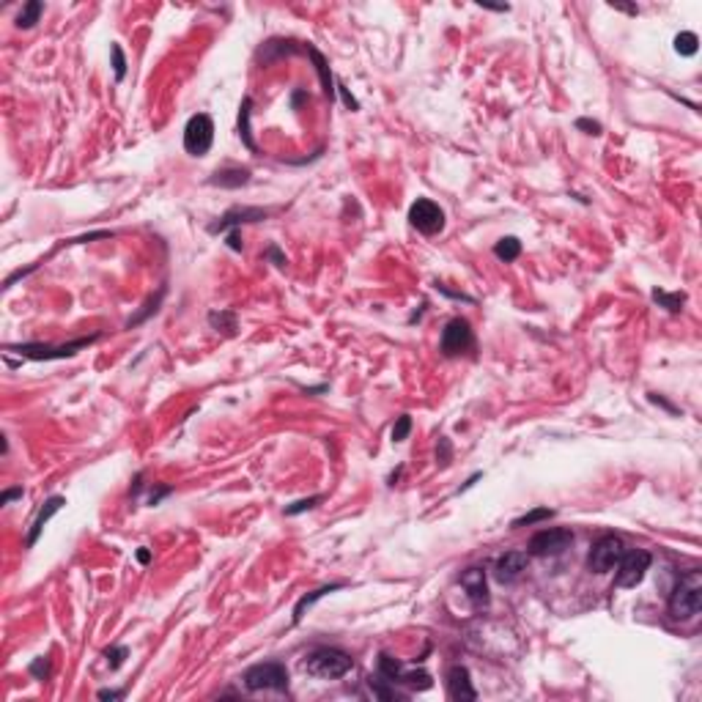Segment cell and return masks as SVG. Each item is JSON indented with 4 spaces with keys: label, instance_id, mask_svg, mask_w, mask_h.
<instances>
[{
    "label": "cell",
    "instance_id": "6da1fadb",
    "mask_svg": "<svg viewBox=\"0 0 702 702\" xmlns=\"http://www.w3.org/2000/svg\"><path fill=\"white\" fill-rule=\"evenodd\" d=\"M302 669L318 681H338L354 669V658L340 647H313L302 661Z\"/></svg>",
    "mask_w": 702,
    "mask_h": 702
},
{
    "label": "cell",
    "instance_id": "7a4b0ae2",
    "mask_svg": "<svg viewBox=\"0 0 702 702\" xmlns=\"http://www.w3.org/2000/svg\"><path fill=\"white\" fill-rule=\"evenodd\" d=\"M99 340V332L96 335H88V338H77L72 343H61V346H53V343H8L6 346V354H19L22 360H33V362H50V360H72L77 351L88 349L91 343Z\"/></svg>",
    "mask_w": 702,
    "mask_h": 702
},
{
    "label": "cell",
    "instance_id": "3957f363",
    "mask_svg": "<svg viewBox=\"0 0 702 702\" xmlns=\"http://www.w3.org/2000/svg\"><path fill=\"white\" fill-rule=\"evenodd\" d=\"M667 609H669V618L672 620H692L694 615H700L702 609V579L697 571L686 573L675 590L669 593V601H667Z\"/></svg>",
    "mask_w": 702,
    "mask_h": 702
},
{
    "label": "cell",
    "instance_id": "277c9868",
    "mask_svg": "<svg viewBox=\"0 0 702 702\" xmlns=\"http://www.w3.org/2000/svg\"><path fill=\"white\" fill-rule=\"evenodd\" d=\"M241 683H244L247 692H280V694H286L288 683H291V675H288L286 664H280V661H261V664H252L250 669H244Z\"/></svg>",
    "mask_w": 702,
    "mask_h": 702
},
{
    "label": "cell",
    "instance_id": "5b68a950",
    "mask_svg": "<svg viewBox=\"0 0 702 702\" xmlns=\"http://www.w3.org/2000/svg\"><path fill=\"white\" fill-rule=\"evenodd\" d=\"M379 675L385 678V683L392 686H406L412 692H428L434 686V678L425 669H406L398 658H392L387 653L379 656Z\"/></svg>",
    "mask_w": 702,
    "mask_h": 702
},
{
    "label": "cell",
    "instance_id": "8992f818",
    "mask_svg": "<svg viewBox=\"0 0 702 702\" xmlns=\"http://www.w3.org/2000/svg\"><path fill=\"white\" fill-rule=\"evenodd\" d=\"M214 143V121L209 113H195L184 127V151L190 156H206Z\"/></svg>",
    "mask_w": 702,
    "mask_h": 702
},
{
    "label": "cell",
    "instance_id": "52a82bcc",
    "mask_svg": "<svg viewBox=\"0 0 702 702\" xmlns=\"http://www.w3.org/2000/svg\"><path fill=\"white\" fill-rule=\"evenodd\" d=\"M650 562H653L650 551H645V548H631V551H628V548H625V554L620 557V562H618L615 587H620V590H631V587L642 584L645 573L650 571Z\"/></svg>",
    "mask_w": 702,
    "mask_h": 702
},
{
    "label": "cell",
    "instance_id": "ba28073f",
    "mask_svg": "<svg viewBox=\"0 0 702 702\" xmlns=\"http://www.w3.org/2000/svg\"><path fill=\"white\" fill-rule=\"evenodd\" d=\"M474 349V332H472V324L467 318L456 315L445 324L442 329V340H439V351L445 357H459V354H467Z\"/></svg>",
    "mask_w": 702,
    "mask_h": 702
},
{
    "label": "cell",
    "instance_id": "9c48e42d",
    "mask_svg": "<svg viewBox=\"0 0 702 702\" xmlns=\"http://www.w3.org/2000/svg\"><path fill=\"white\" fill-rule=\"evenodd\" d=\"M409 223L412 228H417L420 234L436 236L445 231V212L439 203H434L431 198H417L409 206Z\"/></svg>",
    "mask_w": 702,
    "mask_h": 702
},
{
    "label": "cell",
    "instance_id": "30bf717a",
    "mask_svg": "<svg viewBox=\"0 0 702 702\" xmlns=\"http://www.w3.org/2000/svg\"><path fill=\"white\" fill-rule=\"evenodd\" d=\"M573 544V533L568 527H546L535 533L527 544V554L533 557H557Z\"/></svg>",
    "mask_w": 702,
    "mask_h": 702
},
{
    "label": "cell",
    "instance_id": "8fae6325",
    "mask_svg": "<svg viewBox=\"0 0 702 702\" xmlns=\"http://www.w3.org/2000/svg\"><path fill=\"white\" fill-rule=\"evenodd\" d=\"M272 214V209H261V206H234L228 209L223 217H217L214 223H209V234H228V231H239L241 225H252V223H261Z\"/></svg>",
    "mask_w": 702,
    "mask_h": 702
},
{
    "label": "cell",
    "instance_id": "7c38bea8",
    "mask_svg": "<svg viewBox=\"0 0 702 702\" xmlns=\"http://www.w3.org/2000/svg\"><path fill=\"white\" fill-rule=\"evenodd\" d=\"M625 554L623 541L618 535H604L598 538L593 548H590V557H587V568L593 573H609L612 568H618L620 557Z\"/></svg>",
    "mask_w": 702,
    "mask_h": 702
},
{
    "label": "cell",
    "instance_id": "4fadbf2b",
    "mask_svg": "<svg viewBox=\"0 0 702 702\" xmlns=\"http://www.w3.org/2000/svg\"><path fill=\"white\" fill-rule=\"evenodd\" d=\"M459 584L464 587V593H467V598L472 601V607L474 609H483V607H488V584H486V568H480V565H472L467 571H461V576H459Z\"/></svg>",
    "mask_w": 702,
    "mask_h": 702
},
{
    "label": "cell",
    "instance_id": "5bb4252c",
    "mask_svg": "<svg viewBox=\"0 0 702 702\" xmlns=\"http://www.w3.org/2000/svg\"><path fill=\"white\" fill-rule=\"evenodd\" d=\"M530 565V554L527 551H505L497 562H494V579L499 584H510L516 582Z\"/></svg>",
    "mask_w": 702,
    "mask_h": 702
},
{
    "label": "cell",
    "instance_id": "9a60e30c",
    "mask_svg": "<svg viewBox=\"0 0 702 702\" xmlns=\"http://www.w3.org/2000/svg\"><path fill=\"white\" fill-rule=\"evenodd\" d=\"M447 694H450V700L459 702L477 700V689L472 686V675L464 664H453L447 669Z\"/></svg>",
    "mask_w": 702,
    "mask_h": 702
},
{
    "label": "cell",
    "instance_id": "2e32d148",
    "mask_svg": "<svg viewBox=\"0 0 702 702\" xmlns=\"http://www.w3.org/2000/svg\"><path fill=\"white\" fill-rule=\"evenodd\" d=\"M305 55V41H294V39H269L264 41V47L258 50V58L264 64H275V61H283V58H291V55Z\"/></svg>",
    "mask_w": 702,
    "mask_h": 702
},
{
    "label": "cell",
    "instance_id": "e0dca14e",
    "mask_svg": "<svg viewBox=\"0 0 702 702\" xmlns=\"http://www.w3.org/2000/svg\"><path fill=\"white\" fill-rule=\"evenodd\" d=\"M250 181H252L250 167H239V165H225V167L214 170V173L206 178V184L220 187V190H241V187H247Z\"/></svg>",
    "mask_w": 702,
    "mask_h": 702
},
{
    "label": "cell",
    "instance_id": "ac0fdd59",
    "mask_svg": "<svg viewBox=\"0 0 702 702\" xmlns=\"http://www.w3.org/2000/svg\"><path fill=\"white\" fill-rule=\"evenodd\" d=\"M66 505V499L64 497H50L41 508H39V513H36V519H33V524H30V530H28V538H25V546L33 548L36 546V541H39V535L44 533V527H47V521L61 510Z\"/></svg>",
    "mask_w": 702,
    "mask_h": 702
},
{
    "label": "cell",
    "instance_id": "d6986e66",
    "mask_svg": "<svg viewBox=\"0 0 702 702\" xmlns=\"http://www.w3.org/2000/svg\"><path fill=\"white\" fill-rule=\"evenodd\" d=\"M346 584L343 582H332V584H324V587H318V590H313V593H305L299 601H297V607H294V618H291V623L299 625L302 623V618H305V612L311 609L313 604H318L321 598H326L329 593H338V590H343Z\"/></svg>",
    "mask_w": 702,
    "mask_h": 702
},
{
    "label": "cell",
    "instance_id": "ffe728a7",
    "mask_svg": "<svg viewBox=\"0 0 702 702\" xmlns=\"http://www.w3.org/2000/svg\"><path fill=\"white\" fill-rule=\"evenodd\" d=\"M305 55H311L313 58V64H315V72H318V80H321V88H324V93L332 99L335 93H338V82H335V77H332V72H329V64H326V58L313 47V44H305Z\"/></svg>",
    "mask_w": 702,
    "mask_h": 702
},
{
    "label": "cell",
    "instance_id": "44dd1931",
    "mask_svg": "<svg viewBox=\"0 0 702 702\" xmlns=\"http://www.w3.org/2000/svg\"><path fill=\"white\" fill-rule=\"evenodd\" d=\"M250 116H252V99L244 96V99H241V107H239V138H241V143H244L252 154H258V146H255L252 132H250Z\"/></svg>",
    "mask_w": 702,
    "mask_h": 702
},
{
    "label": "cell",
    "instance_id": "7402d4cb",
    "mask_svg": "<svg viewBox=\"0 0 702 702\" xmlns=\"http://www.w3.org/2000/svg\"><path fill=\"white\" fill-rule=\"evenodd\" d=\"M653 302L658 305V308H664L667 313H681V308L686 305V294L683 291H664V288H653Z\"/></svg>",
    "mask_w": 702,
    "mask_h": 702
},
{
    "label": "cell",
    "instance_id": "603a6c76",
    "mask_svg": "<svg viewBox=\"0 0 702 702\" xmlns=\"http://www.w3.org/2000/svg\"><path fill=\"white\" fill-rule=\"evenodd\" d=\"M494 255H497L502 264H513V261L521 255V241H519V236H502V239L494 244Z\"/></svg>",
    "mask_w": 702,
    "mask_h": 702
},
{
    "label": "cell",
    "instance_id": "cb8c5ba5",
    "mask_svg": "<svg viewBox=\"0 0 702 702\" xmlns=\"http://www.w3.org/2000/svg\"><path fill=\"white\" fill-rule=\"evenodd\" d=\"M41 14H44V3H41V0H28V3L22 6L19 17H17V28L30 30V28L39 22V17H41Z\"/></svg>",
    "mask_w": 702,
    "mask_h": 702
},
{
    "label": "cell",
    "instance_id": "d4e9b609",
    "mask_svg": "<svg viewBox=\"0 0 702 702\" xmlns=\"http://www.w3.org/2000/svg\"><path fill=\"white\" fill-rule=\"evenodd\" d=\"M209 324L217 332H225V335H236V329H239V318H236L234 311H212L209 313Z\"/></svg>",
    "mask_w": 702,
    "mask_h": 702
},
{
    "label": "cell",
    "instance_id": "484cf974",
    "mask_svg": "<svg viewBox=\"0 0 702 702\" xmlns=\"http://www.w3.org/2000/svg\"><path fill=\"white\" fill-rule=\"evenodd\" d=\"M554 516H557V510H551V508H535V510H530V513H524V516L513 519V521H510V527H513V530H521V527H533V524L548 521V519H554Z\"/></svg>",
    "mask_w": 702,
    "mask_h": 702
},
{
    "label": "cell",
    "instance_id": "4316f807",
    "mask_svg": "<svg viewBox=\"0 0 702 702\" xmlns=\"http://www.w3.org/2000/svg\"><path fill=\"white\" fill-rule=\"evenodd\" d=\"M697 50H700V39H697V33L683 30V33H678V36H675V53H678V55L692 58V55H697Z\"/></svg>",
    "mask_w": 702,
    "mask_h": 702
},
{
    "label": "cell",
    "instance_id": "83f0119b",
    "mask_svg": "<svg viewBox=\"0 0 702 702\" xmlns=\"http://www.w3.org/2000/svg\"><path fill=\"white\" fill-rule=\"evenodd\" d=\"M165 294H167V288H165V286H162V288H159V294H156L154 299H151V302H149V305H146V308H143V311L138 313V315H135V318H129V324H127V329H132V326H138V324H143V321H149V318H151V315H154V313L159 311V305H162V299H165Z\"/></svg>",
    "mask_w": 702,
    "mask_h": 702
},
{
    "label": "cell",
    "instance_id": "f1b7e54d",
    "mask_svg": "<svg viewBox=\"0 0 702 702\" xmlns=\"http://www.w3.org/2000/svg\"><path fill=\"white\" fill-rule=\"evenodd\" d=\"M110 58H113V72H116V82H124V77H127V55H124L121 44H110Z\"/></svg>",
    "mask_w": 702,
    "mask_h": 702
},
{
    "label": "cell",
    "instance_id": "f546056e",
    "mask_svg": "<svg viewBox=\"0 0 702 702\" xmlns=\"http://www.w3.org/2000/svg\"><path fill=\"white\" fill-rule=\"evenodd\" d=\"M104 658H107L110 669H121L124 661L129 658V647H127V645H113V647L104 650Z\"/></svg>",
    "mask_w": 702,
    "mask_h": 702
},
{
    "label": "cell",
    "instance_id": "4dcf8cb0",
    "mask_svg": "<svg viewBox=\"0 0 702 702\" xmlns=\"http://www.w3.org/2000/svg\"><path fill=\"white\" fill-rule=\"evenodd\" d=\"M409 434H412V414H400L392 425V442L400 445V442L409 439Z\"/></svg>",
    "mask_w": 702,
    "mask_h": 702
},
{
    "label": "cell",
    "instance_id": "1f68e13d",
    "mask_svg": "<svg viewBox=\"0 0 702 702\" xmlns=\"http://www.w3.org/2000/svg\"><path fill=\"white\" fill-rule=\"evenodd\" d=\"M318 502H324V494H315V497H308V499H299V502H291L283 513L286 516H299V513H305V510H313Z\"/></svg>",
    "mask_w": 702,
    "mask_h": 702
},
{
    "label": "cell",
    "instance_id": "d6a6232c",
    "mask_svg": "<svg viewBox=\"0 0 702 702\" xmlns=\"http://www.w3.org/2000/svg\"><path fill=\"white\" fill-rule=\"evenodd\" d=\"M28 672H30L36 681H47V678L53 675L50 658H47V656H39V658H33V661H30V667H28Z\"/></svg>",
    "mask_w": 702,
    "mask_h": 702
},
{
    "label": "cell",
    "instance_id": "836d02e7",
    "mask_svg": "<svg viewBox=\"0 0 702 702\" xmlns=\"http://www.w3.org/2000/svg\"><path fill=\"white\" fill-rule=\"evenodd\" d=\"M450 461H453V445H450L447 436H439V445H436V464L445 469V467H450Z\"/></svg>",
    "mask_w": 702,
    "mask_h": 702
},
{
    "label": "cell",
    "instance_id": "e575fe53",
    "mask_svg": "<svg viewBox=\"0 0 702 702\" xmlns=\"http://www.w3.org/2000/svg\"><path fill=\"white\" fill-rule=\"evenodd\" d=\"M576 129H582L584 135H601L604 132V127L593 118H576Z\"/></svg>",
    "mask_w": 702,
    "mask_h": 702
},
{
    "label": "cell",
    "instance_id": "d590c367",
    "mask_svg": "<svg viewBox=\"0 0 702 702\" xmlns=\"http://www.w3.org/2000/svg\"><path fill=\"white\" fill-rule=\"evenodd\" d=\"M264 261H275V266H280V269L288 264V261H286V255L280 252V247H277V244H269V247H266V252H264Z\"/></svg>",
    "mask_w": 702,
    "mask_h": 702
},
{
    "label": "cell",
    "instance_id": "8d00e7d4",
    "mask_svg": "<svg viewBox=\"0 0 702 702\" xmlns=\"http://www.w3.org/2000/svg\"><path fill=\"white\" fill-rule=\"evenodd\" d=\"M25 497V488L22 486H17V488H6L3 494H0V505L6 508V505H11L14 499H22Z\"/></svg>",
    "mask_w": 702,
    "mask_h": 702
},
{
    "label": "cell",
    "instance_id": "74e56055",
    "mask_svg": "<svg viewBox=\"0 0 702 702\" xmlns=\"http://www.w3.org/2000/svg\"><path fill=\"white\" fill-rule=\"evenodd\" d=\"M170 494H173V486H162V488H151V494H149V505H151V508H156V505H159V502H162L165 497H170Z\"/></svg>",
    "mask_w": 702,
    "mask_h": 702
},
{
    "label": "cell",
    "instance_id": "f35d334b",
    "mask_svg": "<svg viewBox=\"0 0 702 702\" xmlns=\"http://www.w3.org/2000/svg\"><path fill=\"white\" fill-rule=\"evenodd\" d=\"M96 697H99V700H124V697H127V689H99Z\"/></svg>",
    "mask_w": 702,
    "mask_h": 702
},
{
    "label": "cell",
    "instance_id": "ab89813d",
    "mask_svg": "<svg viewBox=\"0 0 702 702\" xmlns=\"http://www.w3.org/2000/svg\"><path fill=\"white\" fill-rule=\"evenodd\" d=\"M335 88H338V93H340V99L346 102V107H349V110H360V102H357V99H354V96L349 93V88H343L340 82H338Z\"/></svg>",
    "mask_w": 702,
    "mask_h": 702
},
{
    "label": "cell",
    "instance_id": "60d3db41",
    "mask_svg": "<svg viewBox=\"0 0 702 702\" xmlns=\"http://www.w3.org/2000/svg\"><path fill=\"white\" fill-rule=\"evenodd\" d=\"M647 400H650V403H656V406H664L669 414H678V412H681L678 406H672L669 400H664V398H661V395H656V392H650V395H647Z\"/></svg>",
    "mask_w": 702,
    "mask_h": 702
},
{
    "label": "cell",
    "instance_id": "b9f144b4",
    "mask_svg": "<svg viewBox=\"0 0 702 702\" xmlns=\"http://www.w3.org/2000/svg\"><path fill=\"white\" fill-rule=\"evenodd\" d=\"M225 244H228L234 252H241V250H244V244H241V234H239V231H228V234H225Z\"/></svg>",
    "mask_w": 702,
    "mask_h": 702
},
{
    "label": "cell",
    "instance_id": "7bdbcfd3",
    "mask_svg": "<svg viewBox=\"0 0 702 702\" xmlns=\"http://www.w3.org/2000/svg\"><path fill=\"white\" fill-rule=\"evenodd\" d=\"M436 291H439V294H445V297H450V299H464V302H474L472 297H467V294H459V291H450V288H445L442 283H436Z\"/></svg>",
    "mask_w": 702,
    "mask_h": 702
},
{
    "label": "cell",
    "instance_id": "ee69618b",
    "mask_svg": "<svg viewBox=\"0 0 702 702\" xmlns=\"http://www.w3.org/2000/svg\"><path fill=\"white\" fill-rule=\"evenodd\" d=\"M135 557H138V562H140V565H149V562H151V551H149L146 546L138 548V551H135Z\"/></svg>",
    "mask_w": 702,
    "mask_h": 702
},
{
    "label": "cell",
    "instance_id": "f6af8a7d",
    "mask_svg": "<svg viewBox=\"0 0 702 702\" xmlns=\"http://www.w3.org/2000/svg\"><path fill=\"white\" fill-rule=\"evenodd\" d=\"M305 99H308V91H302V88H299V91H294V96H291V104H294V110H297V107H299Z\"/></svg>",
    "mask_w": 702,
    "mask_h": 702
},
{
    "label": "cell",
    "instance_id": "bcb514c9",
    "mask_svg": "<svg viewBox=\"0 0 702 702\" xmlns=\"http://www.w3.org/2000/svg\"><path fill=\"white\" fill-rule=\"evenodd\" d=\"M480 477H483V472H474V474H472V477H469L467 483H464V486H461V488H459V494H461V491H467V488H472V486H474V483H477V480H480Z\"/></svg>",
    "mask_w": 702,
    "mask_h": 702
},
{
    "label": "cell",
    "instance_id": "7dc6e473",
    "mask_svg": "<svg viewBox=\"0 0 702 702\" xmlns=\"http://www.w3.org/2000/svg\"><path fill=\"white\" fill-rule=\"evenodd\" d=\"M400 472H403V467H398V469H395V472H392V474H390V480H387V486H395V483H398V477H400Z\"/></svg>",
    "mask_w": 702,
    "mask_h": 702
}]
</instances>
